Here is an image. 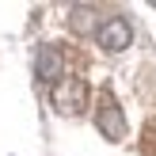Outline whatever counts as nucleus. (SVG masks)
<instances>
[{"label": "nucleus", "mask_w": 156, "mask_h": 156, "mask_svg": "<svg viewBox=\"0 0 156 156\" xmlns=\"http://www.w3.org/2000/svg\"><path fill=\"white\" fill-rule=\"evenodd\" d=\"M61 76H69L65 73V50H61V46H42V50H38V80L53 88Z\"/></svg>", "instance_id": "nucleus-4"}, {"label": "nucleus", "mask_w": 156, "mask_h": 156, "mask_svg": "<svg viewBox=\"0 0 156 156\" xmlns=\"http://www.w3.org/2000/svg\"><path fill=\"white\" fill-rule=\"evenodd\" d=\"M95 126H99V133H107L111 141H122V137H126V118H122L118 99H114L111 88L99 91V103H95Z\"/></svg>", "instance_id": "nucleus-2"}, {"label": "nucleus", "mask_w": 156, "mask_h": 156, "mask_svg": "<svg viewBox=\"0 0 156 156\" xmlns=\"http://www.w3.org/2000/svg\"><path fill=\"white\" fill-rule=\"evenodd\" d=\"M50 103L57 107L61 114H69V118H76V114L88 111V84L80 80V76H61L57 84L50 88Z\"/></svg>", "instance_id": "nucleus-1"}, {"label": "nucleus", "mask_w": 156, "mask_h": 156, "mask_svg": "<svg viewBox=\"0 0 156 156\" xmlns=\"http://www.w3.org/2000/svg\"><path fill=\"white\" fill-rule=\"evenodd\" d=\"M95 42L103 46L107 53H122V50H129V42H133V27H129V19H122V15L103 19V23H99V30H95Z\"/></svg>", "instance_id": "nucleus-3"}]
</instances>
